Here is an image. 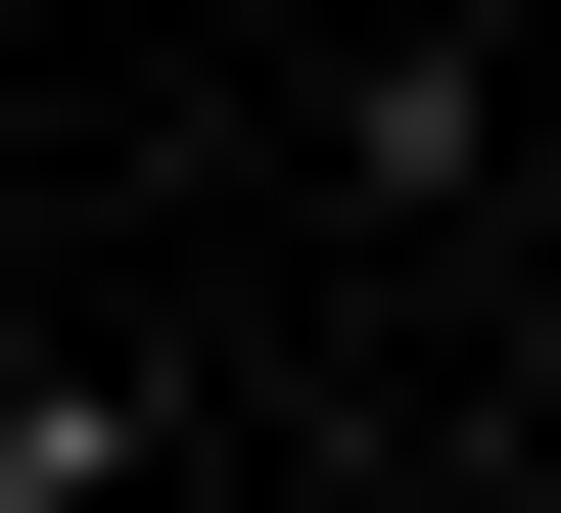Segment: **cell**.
<instances>
[{
  "label": "cell",
  "instance_id": "cell-1",
  "mask_svg": "<svg viewBox=\"0 0 561 513\" xmlns=\"http://www.w3.org/2000/svg\"><path fill=\"white\" fill-rule=\"evenodd\" d=\"M0 513H140V374H0Z\"/></svg>",
  "mask_w": 561,
  "mask_h": 513
},
{
  "label": "cell",
  "instance_id": "cell-2",
  "mask_svg": "<svg viewBox=\"0 0 561 513\" xmlns=\"http://www.w3.org/2000/svg\"><path fill=\"white\" fill-rule=\"evenodd\" d=\"M421 47H515V0H421Z\"/></svg>",
  "mask_w": 561,
  "mask_h": 513
}]
</instances>
